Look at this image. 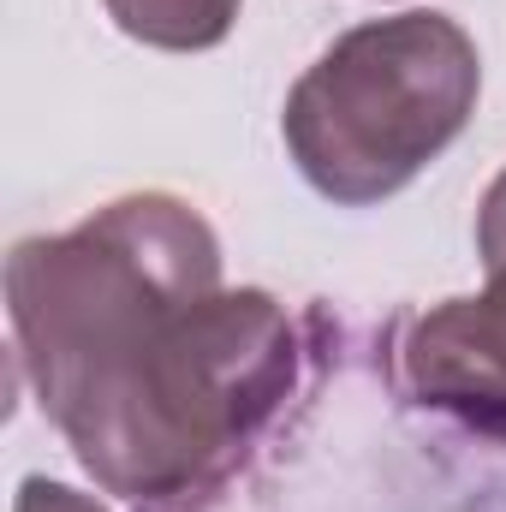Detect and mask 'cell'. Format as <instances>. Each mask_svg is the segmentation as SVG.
Segmentation results:
<instances>
[{
    "label": "cell",
    "mask_w": 506,
    "mask_h": 512,
    "mask_svg": "<svg viewBox=\"0 0 506 512\" xmlns=\"http://www.w3.org/2000/svg\"><path fill=\"white\" fill-rule=\"evenodd\" d=\"M18 358L84 471L167 501L227 471L292 382L268 292H221V245L179 197H126L6 262Z\"/></svg>",
    "instance_id": "6da1fadb"
},
{
    "label": "cell",
    "mask_w": 506,
    "mask_h": 512,
    "mask_svg": "<svg viewBox=\"0 0 506 512\" xmlns=\"http://www.w3.org/2000/svg\"><path fill=\"white\" fill-rule=\"evenodd\" d=\"M477 42L441 12L346 30L292 90L286 149L334 203H381L411 185L477 108Z\"/></svg>",
    "instance_id": "7a4b0ae2"
},
{
    "label": "cell",
    "mask_w": 506,
    "mask_h": 512,
    "mask_svg": "<svg viewBox=\"0 0 506 512\" xmlns=\"http://www.w3.org/2000/svg\"><path fill=\"white\" fill-rule=\"evenodd\" d=\"M405 376L429 405L506 423V268L489 274L483 298H453L411 328Z\"/></svg>",
    "instance_id": "3957f363"
},
{
    "label": "cell",
    "mask_w": 506,
    "mask_h": 512,
    "mask_svg": "<svg viewBox=\"0 0 506 512\" xmlns=\"http://www.w3.org/2000/svg\"><path fill=\"white\" fill-rule=\"evenodd\" d=\"M108 12L137 42L191 54V48H215L233 30L239 0H108Z\"/></svg>",
    "instance_id": "277c9868"
},
{
    "label": "cell",
    "mask_w": 506,
    "mask_h": 512,
    "mask_svg": "<svg viewBox=\"0 0 506 512\" xmlns=\"http://www.w3.org/2000/svg\"><path fill=\"white\" fill-rule=\"evenodd\" d=\"M477 251H483V268H489V274H495V268H506V173L489 185V197H483Z\"/></svg>",
    "instance_id": "5b68a950"
},
{
    "label": "cell",
    "mask_w": 506,
    "mask_h": 512,
    "mask_svg": "<svg viewBox=\"0 0 506 512\" xmlns=\"http://www.w3.org/2000/svg\"><path fill=\"white\" fill-rule=\"evenodd\" d=\"M18 512H102L90 495L66 489V483H48V477H30L18 489Z\"/></svg>",
    "instance_id": "8992f818"
}]
</instances>
